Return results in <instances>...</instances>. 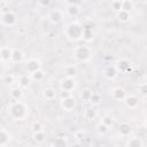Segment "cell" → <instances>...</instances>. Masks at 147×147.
Wrapping results in <instances>:
<instances>
[{
    "instance_id": "cell-1",
    "label": "cell",
    "mask_w": 147,
    "mask_h": 147,
    "mask_svg": "<svg viewBox=\"0 0 147 147\" xmlns=\"http://www.w3.org/2000/svg\"><path fill=\"white\" fill-rule=\"evenodd\" d=\"M7 114L14 121H23L29 114V107L21 100L13 101L7 107Z\"/></svg>"
},
{
    "instance_id": "cell-17",
    "label": "cell",
    "mask_w": 147,
    "mask_h": 147,
    "mask_svg": "<svg viewBox=\"0 0 147 147\" xmlns=\"http://www.w3.org/2000/svg\"><path fill=\"white\" fill-rule=\"evenodd\" d=\"M103 75H105V77H106L107 79L113 80V79H115V78L117 77L118 71H117V69L115 68V65H109V67H107V68L105 69Z\"/></svg>"
},
{
    "instance_id": "cell-24",
    "label": "cell",
    "mask_w": 147,
    "mask_h": 147,
    "mask_svg": "<svg viewBox=\"0 0 147 147\" xmlns=\"http://www.w3.org/2000/svg\"><path fill=\"white\" fill-rule=\"evenodd\" d=\"M92 93H93V91H92L91 88L85 87V88L80 92L79 98H80V100H82L83 102H90V99H91V96H92Z\"/></svg>"
},
{
    "instance_id": "cell-33",
    "label": "cell",
    "mask_w": 147,
    "mask_h": 147,
    "mask_svg": "<svg viewBox=\"0 0 147 147\" xmlns=\"http://www.w3.org/2000/svg\"><path fill=\"white\" fill-rule=\"evenodd\" d=\"M90 102H91L92 105H94V106H98V105L101 102V95H100L99 93L93 92V93H92V96H91V99H90Z\"/></svg>"
},
{
    "instance_id": "cell-20",
    "label": "cell",
    "mask_w": 147,
    "mask_h": 147,
    "mask_svg": "<svg viewBox=\"0 0 147 147\" xmlns=\"http://www.w3.org/2000/svg\"><path fill=\"white\" fill-rule=\"evenodd\" d=\"M17 80H18V83H17L18 86L22 88H25L31 84L32 78H31V75H21Z\"/></svg>"
},
{
    "instance_id": "cell-9",
    "label": "cell",
    "mask_w": 147,
    "mask_h": 147,
    "mask_svg": "<svg viewBox=\"0 0 147 147\" xmlns=\"http://www.w3.org/2000/svg\"><path fill=\"white\" fill-rule=\"evenodd\" d=\"M123 101H124L125 106H126L129 109H136V108L139 106V98H138L137 95H133V94L126 95Z\"/></svg>"
},
{
    "instance_id": "cell-15",
    "label": "cell",
    "mask_w": 147,
    "mask_h": 147,
    "mask_svg": "<svg viewBox=\"0 0 147 147\" xmlns=\"http://www.w3.org/2000/svg\"><path fill=\"white\" fill-rule=\"evenodd\" d=\"M41 94H42V98H44L45 100H47V101L54 100V99L56 98V95H57L56 91H55L53 87H45V88L42 90Z\"/></svg>"
},
{
    "instance_id": "cell-30",
    "label": "cell",
    "mask_w": 147,
    "mask_h": 147,
    "mask_svg": "<svg viewBox=\"0 0 147 147\" xmlns=\"http://www.w3.org/2000/svg\"><path fill=\"white\" fill-rule=\"evenodd\" d=\"M30 129H31V131H32V132L44 131V125H42V123H41V122H39V121H34V122H32V124H31Z\"/></svg>"
},
{
    "instance_id": "cell-13",
    "label": "cell",
    "mask_w": 147,
    "mask_h": 147,
    "mask_svg": "<svg viewBox=\"0 0 147 147\" xmlns=\"http://www.w3.org/2000/svg\"><path fill=\"white\" fill-rule=\"evenodd\" d=\"M118 133L122 137H127L132 133V126L131 124H129L127 122H122L118 125Z\"/></svg>"
},
{
    "instance_id": "cell-41",
    "label": "cell",
    "mask_w": 147,
    "mask_h": 147,
    "mask_svg": "<svg viewBox=\"0 0 147 147\" xmlns=\"http://www.w3.org/2000/svg\"><path fill=\"white\" fill-rule=\"evenodd\" d=\"M145 126H146V129H147V119H146V122H145Z\"/></svg>"
},
{
    "instance_id": "cell-43",
    "label": "cell",
    "mask_w": 147,
    "mask_h": 147,
    "mask_svg": "<svg viewBox=\"0 0 147 147\" xmlns=\"http://www.w3.org/2000/svg\"><path fill=\"white\" fill-rule=\"evenodd\" d=\"M145 98H146V100H147V95H146V96H145Z\"/></svg>"
},
{
    "instance_id": "cell-25",
    "label": "cell",
    "mask_w": 147,
    "mask_h": 147,
    "mask_svg": "<svg viewBox=\"0 0 147 147\" xmlns=\"http://www.w3.org/2000/svg\"><path fill=\"white\" fill-rule=\"evenodd\" d=\"M32 139L34 142L37 144H42L46 140V133L45 131H38V132H33L32 134Z\"/></svg>"
},
{
    "instance_id": "cell-36",
    "label": "cell",
    "mask_w": 147,
    "mask_h": 147,
    "mask_svg": "<svg viewBox=\"0 0 147 147\" xmlns=\"http://www.w3.org/2000/svg\"><path fill=\"white\" fill-rule=\"evenodd\" d=\"M123 9L124 10H127V11H131L133 9V2H132V0H124L123 1Z\"/></svg>"
},
{
    "instance_id": "cell-35",
    "label": "cell",
    "mask_w": 147,
    "mask_h": 147,
    "mask_svg": "<svg viewBox=\"0 0 147 147\" xmlns=\"http://www.w3.org/2000/svg\"><path fill=\"white\" fill-rule=\"evenodd\" d=\"M101 122H102V123H105L107 126L111 127V126L114 125L115 119H114V117H111V116H103V117L101 118Z\"/></svg>"
},
{
    "instance_id": "cell-37",
    "label": "cell",
    "mask_w": 147,
    "mask_h": 147,
    "mask_svg": "<svg viewBox=\"0 0 147 147\" xmlns=\"http://www.w3.org/2000/svg\"><path fill=\"white\" fill-rule=\"evenodd\" d=\"M84 136H85V132L83 130H78V131L75 132V138L78 139V140H82L84 138Z\"/></svg>"
},
{
    "instance_id": "cell-32",
    "label": "cell",
    "mask_w": 147,
    "mask_h": 147,
    "mask_svg": "<svg viewBox=\"0 0 147 147\" xmlns=\"http://www.w3.org/2000/svg\"><path fill=\"white\" fill-rule=\"evenodd\" d=\"M137 92L141 95V96H146L147 95V83H141L138 85L137 87Z\"/></svg>"
},
{
    "instance_id": "cell-42",
    "label": "cell",
    "mask_w": 147,
    "mask_h": 147,
    "mask_svg": "<svg viewBox=\"0 0 147 147\" xmlns=\"http://www.w3.org/2000/svg\"><path fill=\"white\" fill-rule=\"evenodd\" d=\"M75 1H77V0H72V2H75Z\"/></svg>"
},
{
    "instance_id": "cell-29",
    "label": "cell",
    "mask_w": 147,
    "mask_h": 147,
    "mask_svg": "<svg viewBox=\"0 0 147 147\" xmlns=\"http://www.w3.org/2000/svg\"><path fill=\"white\" fill-rule=\"evenodd\" d=\"M2 82L6 84V85H9L11 86L14 83H15V76L13 74H7L2 77Z\"/></svg>"
},
{
    "instance_id": "cell-18",
    "label": "cell",
    "mask_w": 147,
    "mask_h": 147,
    "mask_svg": "<svg viewBox=\"0 0 147 147\" xmlns=\"http://www.w3.org/2000/svg\"><path fill=\"white\" fill-rule=\"evenodd\" d=\"M9 95L10 98L14 100V101H18L23 98V90L22 87L17 86V87H13L10 91H9Z\"/></svg>"
},
{
    "instance_id": "cell-19",
    "label": "cell",
    "mask_w": 147,
    "mask_h": 147,
    "mask_svg": "<svg viewBox=\"0 0 147 147\" xmlns=\"http://www.w3.org/2000/svg\"><path fill=\"white\" fill-rule=\"evenodd\" d=\"M144 145H145L144 140L139 137H132L125 142V146L127 147H142Z\"/></svg>"
},
{
    "instance_id": "cell-39",
    "label": "cell",
    "mask_w": 147,
    "mask_h": 147,
    "mask_svg": "<svg viewBox=\"0 0 147 147\" xmlns=\"http://www.w3.org/2000/svg\"><path fill=\"white\" fill-rule=\"evenodd\" d=\"M72 93L70 92V91H64V90H61V92H60V96H61V99H63V98H67V96H70Z\"/></svg>"
},
{
    "instance_id": "cell-31",
    "label": "cell",
    "mask_w": 147,
    "mask_h": 147,
    "mask_svg": "<svg viewBox=\"0 0 147 147\" xmlns=\"http://www.w3.org/2000/svg\"><path fill=\"white\" fill-rule=\"evenodd\" d=\"M96 131H98V133H99V134L103 136V134H106V133L109 131V126H107L105 123L100 122V123L96 125Z\"/></svg>"
},
{
    "instance_id": "cell-23",
    "label": "cell",
    "mask_w": 147,
    "mask_h": 147,
    "mask_svg": "<svg viewBox=\"0 0 147 147\" xmlns=\"http://www.w3.org/2000/svg\"><path fill=\"white\" fill-rule=\"evenodd\" d=\"M24 60V53L21 49H14L11 55V62L13 63H21Z\"/></svg>"
},
{
    "instance_id": "cell-5",
    "label": "cell",
    "mask_w": 147,
    "mask_h": 147,
    "mask_svg": "<svg viewBox=\"0 0 147 147\" xmlns=\"http://www.w3.org/2000/svg\"><path fill=\"white\" fill-rule=\"evenodd\" d=\"M76 80L75 78H70V77H64L60 80V88L61 90H64V91H70L72 92L75 88H76Z\"/></svg>"
},
{
    "instance_id": "cell-44",
    "label": "cell",
    "mask_w": 147,
    "mask_h": 147,
    "mask_svg": "<svg viewBox=\"0 0 147 147\" xmlns=\"http://www.w3.org/2000/svg\"><path fill=\"white\" fill-rule=\"evenodd\" d=\"M123 1H124V0H123Z\"/></svg>"
},
{
    "instance_id": "cell-3",
    "label": "cell",
    "mask_w": 147,
    "mask_h": 147,
    "mask_svg": "<svg viewBox=\"0 0 147 147\" xmlns=\"http://www.w3.org/2000/svg\"><path fill=\"white\" fill-rule=\"evenodd\" d=\"M74 56L79 62H88L92 59V49L86 45H79L74 48Z\"/></svg>"
},
{
    "instance_id": "cell-22",
    "label": "cell",
    "mask_w": 147,
    "mask_h": 147,
    "mask_svg": "<svg viewBox=\"0 0 147 147\" xmlns=\"http://www.w3.org/2000/svg\"><path fill=\"white\" fill-rule=\"evenodd\" d=\"M116 17H117L118 22H121V23H126V22H129V21H130L131 15H130V11L124 10V9H121L119 11H117Z\"/></svg>"
},
{
    "instance_id": "cell-26",
    "label": "cell",
    "mask_w": 147,
    "mask_h": 147,
    "mask_svg": "<svg viewBox=\"0 0 147 147\" xmlns=\"http://www.w3.org/2000/svg\"><path fill=\"white\" fill-rule=\"evenodd\" d=\"M96 116H98V113H96V110L94 109V108H86L85 110H84V117L86 118V119H88V121H93V119H95L96 118Z\"/></svg>"
},
{
    "instance_id": "cell-38",
    "label": "cell",
    "mask_w": 147,
    "mask_h": 147,
    "mask_svg": "<svg viewBox=\"0 0 147 147\" xmlns=\"http://www.w3.org/2000/svg\"><path fill=\"white\" fill-rule=\"evenodd\" d=\"M37 2L42 7H48L52 2V0H37Z\"/></svg>"
},
{
    "instance_id": "cell-21",
    "label": "cell",
    "mask_w": 147,
    "mask_h": 147,
    "mask_svg": "<svg viewBox=\"0 0 147 147\" xmlns=\"http://www.w3.org/2000/svg\"><path fill=\"white\" fill-rule=\"evenodd\" d=\"M65 11H67V14L70 15V16H77V15L79 14V11H80V8H79V6L76 5L75 2H71V3L67 5Z\"/></svg>"
},
{
    "instance_id": "cell-2",
    "label": "cell",
    "mask_w": 147,
    "mask_h": 147,
    "mask_svg": "<svg viewBox=\"0 0 147 147\" xmlns=\"http://www.w3.org/2000/svg\"><path fill=\"white\" fill-rule=\"evenodd\" d=\"M64 34L65 37L71 40V41H77L79 39L83 38L84 34V26L78 22V21H74L70 22L68 25H65L64 28Z\"/></svg>"
},
{
    "instance_id": "cell-14",
    "label": "cell",
    "mask_w": 147,
    "mask_h": 147,
    "mask_svg": "<svg viewBox=\"0 0 147 147\" xmlns=\"http://www.w3.org/2000/svg\"><path fill=\"white\" fill-rule=\"evenodd\" d=\"M48 18H49V21H51L53 24H57V23L61 22L62 18H63V11H62V10H59V9L52 10V11L49 13Z\"/></svg>"
},
{
    "instance_id": "cell-34",
    "label": "cell",
    "mask_w": 147,
    "mask_h": 147,
    "mask_svg": "<svg viewBox=\"0 0 147 147\" xmlns=\"http://www.w3.org/2000/svg\"><path fill=\"white\" fill-rule=\"evenodd\" d=\"M111 8L115 11H119L121 9H123V0H114L111 2Z\"/></svg>"
},
{
    "instance_id": "cell-4",
    "label": "cell",
    "mask_w": 147,
    "mask_h": 147,
    "mask_svg": "<svg viewBox=\"0 0 147 147\" xmlns=\"http://www.w3.org/2000/svg\"><path fill=\"white\" fill-rule=\"evenodd\" d=\"M17 22V16L14 11L9 10L7 13L1 14V23L6 26H14Z\"/></svg>"
},
{
    "instance_id": "cell-7",
    "label": "cell",
    "mask_w": 147,
    "mask_h": 147,
    "mask_svg": "<svg viewBox=\"0 0 147 147\" xmlns=\"http://www.w3.org/2000/svg\"><path fill=\"white\" fill-rule=\"evenodd\" d=\"M61 107L65 111H71L76 107V99H75V96L71 94L70 96L61 99Z\"/></svg>"
},
{
    "instance_id": "cell-28",
    "label": "cell",
    "mask_w": 147,
    "mask_h": 147,
    "mask_svg": "<svg viewBox=\"0 0 147 147\" xmlns=\"http://www.w3.org/2000/svg\"><path fill=\"white\" fill-rule=\"evenodd\" d=\"M94 37V33L92 31L91 28H84V34H83V39L86 41H91Z\"/></svg>"
},
{
    "instance_id": "cell-16",
    "label": "cell",
    "mask_w": 147,
    "mask_h": 147,
    "mask_svg": "<svg viewBox=\"0 0 147 147\" xmlns=\"http://www.w3.org/2000/svg\"><path fill=\"white\" fill-rule=\"evenodd\" d=\"M78 74V68L76 64H67L64 67V75L65 77H70V78H75Z\"/></svg>"
},
{
    "instance_id": "cell-6",
    "label": "cell",
    "mask_w": 147,
    "mask_h": 147,
    "mask_svg": "<svg viewBox=\"0 0 147 147\" xmlns=\"http://www.w3.org/2000/svg\"><path fill=\"white\" fill-rule=\"evenodd\" d=\"M38 69H41V62L39 59L36 57H31L25 62V70L29 74H32L34 71H37Z\"/></svg>"
},
{
    "instance_id": "cell-8",
    "label": "cell",
    "mask_w": 147,
    "mask_h": 147,
    "mask_svg": "<svg viewBox=\"0 0 147 147\" xmlns=\"http://www.w3.org/2000/svg\"><path fill=\"white\" fill-rule=\"evenodd\" d=\"M130 67H131V62L127 60V59H119L116 61L115 63V68L117 69V71L119 74L122 72H127L130 70Z\"/></svg>"
},
{
    "instance_id": "cell-40",
    "label": "cell",
    "mask_w": 147,
    "mask_h": 147,
    "mask_svg": "<svg viewBox=\"0 0 147 147\" xmlns=\"http://www.w3.org/2000/svg\"><path fill=\"white\" fill-rule=\"evenodd\" d=\"M8 0H0V2H7Z\"/></svg>"
},
{
    "instance_id": "cell-27",
    "label": "cell",
    "mask_w": 147,
    "mask_h": 147,
    "mask_svg": "<svg viewBox=\"0 0 147 147\" xmlns=\"http://www.w3.org/2000/svg\"><path fill=\"white\" fill-rule=\"evenodd\" d=\"M30 75H31L32 80H34V82H41L45 78V71L42 69H38L37 71H34V72H32Z\"/></svg>"
},
{
    "instance_id": "cell-10",
    "label": "cell",
    "mask_w": 147,
    "mask_h": 147,
    "mask_svg": "<svg viewBox=\"0 0 147 147\" xmlns=\"http://www.w3.org/2000/svg\"><path fill=\"white\" fill-rule=\"evenodd\" d=\"M10 140H11V133L8 130H6L5 127H1V130H0V146L1 147L8 146Z\"/></svg>"
},
{
    "instance_id": "cell-12",
    "label": "cell",
    "mask_w": 147,
    "mask_h": 147,
    "mask_svg": "<svg viewBox=\"0 0 147 147\" xmlns=\"http://www.w3.org/2000/svg\"><path fill=\"white\" fill-rule=\"evenodd\" d=\"M126 95V91L121 86H116L111 90V96L117 101H123Z\"/></svg>"
},
{
    "instance_id": "cell-11",
    "label": "cell",
    "mask_w": 147,
    "mask_h": 147,
    "mask_svg": "<svg viewBox=\"0 0 147 147\" xmlns=\"http://www.w3.org/2000/svg\"><path fill=\"white\" fill-rule=\"evenodd\" d=\"M13 48L9 46H2L0 48V60L2 62H8L11 61V55H13Z\"/></svg>"
}]
</instances>
